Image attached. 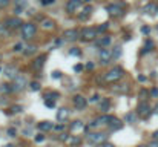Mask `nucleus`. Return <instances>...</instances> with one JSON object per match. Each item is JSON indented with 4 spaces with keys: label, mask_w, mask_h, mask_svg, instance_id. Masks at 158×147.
Segmentation results:
<instances>
[{
    "label": "nucleus",
    "mask_w": 158,
    "mask_h": 147,
    "mask_svg": "<svg viewBox=\"0 0 158 147\" xmlns=\"http://www.w3.org/2000/svg\"><path fill=\"white\" fill-rule=\"evenodd\" d=\"M106 140H107V133H103V132H94L88 135V141L95 146H101L103 142H106Z\"/></svg>",
    "instance_id": "1"
},
{
    "label": "nucleus",
    "mask_w": 158,
    "mask_h": 147,
    "mask_svg": "<svg viewBox=\"0 0 158 147\" xmlns=\"http://www.w3.org/2000/svg\"><path fill=\"white\" fill-rule=\"evenodd\" d=\"M123 75H124V70L121 68H114L105 75V80L109 83H114V81H118L120 78H123Z\"/></svg>",
    "instance_id": "2"
},
{
    "label": "nucleus",
    "mask_w": 158,
    "mask_h": 147,
    "mask_svg": "<svg viewBox=\"0 0 158 147\" xmlns=\"http://www.w3.org/2000/svg\"><path fill=\"white\" fill-rule=\"evenodd\" d=\"M20 29H22V37H23L25 40L32 38L35 35V32H37V28H35L34 23H23Z\"/></svg>",
    "instance_id": "3"
},
{
    "label": "nucleus",
    "mask_w": 158,
    "mask_h": 147,
    "mask_svg": "<svg viewBox=\"0 0 158 147\" xmlns=\"http://www.w3.org/2000/svg\"><path fill=\"white\" fill-rule=\"evenodd\" d=\"M26 86H28L26 77H25V75H22V74H19L14 78V83H12V92H22Z\"/></svg>",
    "instance_id": "4"
},
{
    "label": "nucleus",
    "mask_w": 158,
    "mask_h": 147,
    "mask_svg": "<svg viewBox=\"0 0 158 147\" xmlns=\"http://www.w3.org/2000/svg\"><path fill=\"white\" fill-rule=\"evenodd\" d=\"M137 113H138V117H141V118H149L152 113V109L146 101H141L137 107Z\"/></svg>",
    "instance_id": "5"
},
{
    "label": "nucleus",
    "mask_w": 158,
    "mask_h": 147,
    "mask_svg": "<svg viewBox=\"0 0 158 147\" xmlns=\"http://www.w3.org/2000/svg\"><path fill=\"white\" fill-rule=\"evenodd\" d=\"M106 11L109 12L111 15H115V17H121L123 15V6L120 3H112V5H107L106 6Z\"/></svg>",
    "instance_id": "6"
},
{
    "label": "nucleus",
    "mask_w": 158,
    "mask_h": 147,
    "mask_svg": "<svg viewBox=\"0 0 158 147\" xmlns=\"http://www.w3.org/2000/svg\"><path fill=\"white\" fill-rule=\"evenodd\" d=\"M80 35H82V32H78L77 29H68L63 32V40H65V42H74Z\"/></svg>",
    "instance_id": "7"
},
{
    "label": "nucleus",
    "mask_w": 158,
    "mask_h": 147,
    "mask_svg": "<svg viewBox=\"0 0 158 147\" xmlns=\"http://www.w3.org/2000/svg\"><path fill=\"white\" fill-rule=\"evenodd\" d=\"M82 3H83V0H69V2L66 3V11L69 12V14H74V12H77V9L82 6Z\"/></svg>",
    "instance_id": "8"
},
{
    "label": "nucleus",
    "mask_w": 158,
    "mask_h": 147,
    "mask_svg": "<svg viewBox=\"0 0 158 147\" xmlns=\"http://www.w3.org/2000/svg\"><path fill=\"white\" fill-rule=\"evenodd\" d=\"M98 58H100V61H101L103 64L111 63V60H112V51H109V49H101L100 54H98Z\"/></svg>",
    "instance_id": "9"
},
{
    "label": "nucleus",
    "mask_w": 158,
    "mask_h": 147,
    "mask_svg": "<svg viewBox=\"0 0 158 147\" xmlns=\"http://www.w3.org/2000/svg\"><path fill=\"white\" fill-rule=\"evenodd\" d=\"M3 74H5V77L6 78H9V80H14L17 75V68L16 66H12V64H9V66H5V68H3Z\"/></svg>",
    "instance_id": "10"
},
{
    "label": "nucleus",
    "mask_w": 158,
    "mask_h": 147,
    "mask_svg": "<svg viewBox=\"0 0 158 147\" xmlns=\"http://www.w3.org/2000/svg\"><path fill=\"white\" fill-rule=\"evenodd\" d=\"M72 103H74V106L77 109H84L86 104H88V101L83 95H75L74 98H72Z\"/></svg>",
    "instance_id": "11"
},
{
    "label": "nucleus",
    "mask_w": 158,
    "mask_h": 147,
    "mask_svg": "<svg viewBox=\"0 0 158 147\" xmlns=\"http://www.w3.org/2000/svg\"><path fill=\"white\" fill-rule=\"evenodd\" d=\"M97 37V29L94 28H84L82 31V38L83 40H94Z\"/></svg>",
    "instance_id": "12"
},
{
    "label": "nucleus",
    "mask_w": 158,
    "mask_h": 147,
    "mask_svg": "<svg viewBox=\"0 0 158 147\" xmlns=\"http://www.w3.org/2000/svg\"><path fill=\"white\" fill-rule=\"evenodd\" d=\"M5 23L9 26V29H17V28H22V20L19 19V17H9V19H8Z\"/></svg>",
    "instance_id": "13"
},
{
    "label": "nucleus",
    "mask_w": 158,
    "mask_h": 147,
    "mask_svg": "<svg viewBox=\"0 0 158 147\" xmlns=\"http://www.w3.org/2000/svg\"><path fill=\"white\" fill-rule=\"evenodd\" d=\"M45 61H46V55H40V57H37L34 61H32V68L35 69V70H40L45 66Z\"/></svg>",
    "instance_id": "14"
},
{
    "label": "nucleus",
    "mask_w": 158,
    "mask_h": 147,
    "mask_svg": "<svg viewBox=\"0 0 158 147\" xmlns=\"http://www.w3.org/2000/svg\"><path fill=\"white\" fill-rule=\"evenodd\" d=\"M121 127H123V123H121L118 118H114V117H112L111 121H109V129H111V130L115 132V130H120Z\"/></svg>",
    "instance_id": "15"
},
{
    "label": "nucleus",
    "mask_w": 158,
    "mask_h": 147,
    "mask_svg": "<svg viewBox=\"0 0 158 147\" xmlns=\"http://www.w3.org/2000/svg\"><path fill=\"white\" fill-rule=\"evenodd\" d=\"M146 14L149 15H153V14H158V5H155V3H149V5L144 6V9H143Z\"/></svg>",
    "instance_id": "16"
},
{
    "label": "nucleus",
    "mask_w": 158,
    "mask_h": 147,
    "mask_svg": "<svg viewBox=\"0 0 158 147\" xmlns=\"http://www.w3.org/2000/svg\"><path fill=\"white\" fill-rule=\"evenodd\" d=\"M112 91L115 93H126L129 91V86L128 84H114V86H112Z\"/></svg>",
    "instance_id": "17"
},
{
    "label": "nucleus",
    "mask_w": 158,
    "mask_h": 147,
    "mask_svg": "<svg viewBox=\"0 0 158 147\" xmlns=\"http://www.w3.org/2000/svg\"><path fill=\"white\" fill-rule=\"evenodd\" d=\"M37 127H38V130L46 132V130H51V129H54V124H52L51 121H42V123L37 124Z\"/></svg>",
    "instance_id": "18"
},
{
    "label": "nucleus",
    "mask_w": 158,
    "mask_h": 147,
    "mask_svg": "<svg viewBox=\"0 0 158 147\" xmlns=\"http://www.w3.org/2000/svg\"><path fill=\"white\" fill-rule=\"evenodd\" d=\"M68 115H69V110L66 107H61V109H58V112H57V119L58 121H65L68 118Z\"/></svg>",
    "instance_id": "19"
},
{
    "label": "nucleus",
    "mask_w": 158,
    "mask_h": 147,
    "mask_svg": "<svg viewBox=\"0 0 158 147\" xmlns=\"http://www.w3.org/2000/svg\"><path fill=\"white\" fill-rule=\"evenodd\" d=\"M11 29L6 23H0V37H9Z\"/></svg>",
    "instance_id": "20"
},
{
    "label": "nucleus",
    "mask_w": 158,
    "mask_h": 147,
    "mask_svg": "<svg viewBox=\"0 0 158 147\" xmlns=\"http://www.w3.org/2000/svg\"><path fill=\"white\" fill-rule=\"evenodd\" d=\"M137 118H138V113L137 112L126 113V123H129V124H135V123H137Z\"/></svg>",
    "instance_id": "21"
},
{
    "label": "nucleus",
    "mask_w": 158,
    "mask_h": 147,
    "mask_svg": "<svg viewBox=\"0 0 158 147\" xmlns=\"http://www.w3.org/2000/svg\"><path fill=\"white\" fill-rule=\"evenodd\" d=\"M111 107V101L107 100V98H103V100L100 101V110L101 112H107Z\"/></svg>",
    "instance_id": "22"
},
{
    "label": "nucleus",
    "mask_w": 158,
    "mask_h": 147,
    "mask_svg": "<svg viewBox=\"0 0 158 147\" xmlns=\"http://www.w3.org/2000/svg\"><path fill=\"white\" fill-rule=\"evenodd\" d=\"M11 92H12V84L8 83L0 84V93H11Z\"/></svg>",
    "instance_id": "23"
},
{
    "label": "nucleus",
    "mask_w": 158,
    "mask_h": 147,
    "mask_svg": "<svg viewBox=\"0 0 158 147\" xmlns=\"http://www.w3.org/2000/svg\"><path fill=\"white\" fill-rule=\"evenodd\" d=\"M111 118H112V117H109V115H101V117H98V118L95 119V121H97V124H109Z\"/></svg>",
    "instance_id": "24"
},
{
    "label": "nucleus",
    "mask_w": 158,
    "mask_h": 147,
    "mask_svg": "<svg viewBox=\"0 0 158 147\" xmlns=\"http://www.w3.org/2000/svg\"><path fill=\"white\" fill-rule=\"evenodd\" d=\"M37 52V46H34V44H29V46H26L25 48V51H23V54L25 55H32Z\"/></svg>",
    "instance_id": "25"
},
{
    "label": "nucleus",
    "mask_w": 158,
    "mask_h": 147,
    "mask_svg": "<svg viewBox=\"0 0 158 147\" xmlns=\"http://www.w3.org/2000/svg\"><path fill=\"white\" fill-rule=\"evenodd\" d=\"M42 28H43V29H46V31L52 29V28H54V21H52V20H49V19H45V20L42 21Z\"/></svg>",
    "instance_id": "26"
},
{
    "label": "nucleus",
    "mask_w": 158,
    "mask_h": 147,
    "mask_svg": "<svg viewBox=\"0 0 158 147\" xmlns=\"http://www.w3.org/2000/svg\"><path fill=\"white\" fill-rule=\"evenodd\" d=\"M91 12H92V6H86L83 9V14H80V20H86L91 15Z\"/></svg>",
    "instance_id": "27"
},
{
    "label": "nucleus",
    "mask_w": 158,
    "mask_h": 147,
    "mask_svg": "<svg viewBox=\"0 0 158 147\" xmlns=\"http://www.w3.org/2000/svg\"><path fill=\"white\" fill-rule=\"evenodd\" d=\"M120 55H121V48L120 46L114 48V51H112V58L117 60V58H120Z\"/></svg>",
    "instance_id": "28"
},
{
    "label": "nucleus",
    "mask_w": 158,
    "mask_h": 147,
    "mask_svg": "<svg viewBox=\"0 0 158 147\" xmlns=\"http://www.w3.org/2000/svg\"><path fill=\"white\" fill-rule=\"evenodd\" d=\"M97 43H98V46H107V44L111 43V38L109 37H103V38L98 40Z\"/></svg>",
    "instance_id": "29"
},
{
    "label": "nucleus",
    "mask_w": 158,
    "mask_h": 147,
    "mask_svg": "<svg viewBox=\"0 0 158 147\" xmlns=\"http://www.w3.org/2000/svg\"><path fill=\"white\" fill-rule=\"evenodd\" d=\"M71 129L72 130H80V129H83V123L82 121H74L71 124Z\"/></svg>",
    "instance_id": "30"
},
{
    "label": "nucleus",
    "mask_w": 158,
    "mask_h": 147,
    "mask_svg": "<svg viewBox=\"0 0 158 147\" xmlns=\"http://www.w3.org/2000/svg\"><path fill=\"white\" fill-rule=\"evenodd\" d=\"M69 54H71L72 57H80V55H82V51H80L78 48H71Z\"/></svg>",
    "instance_id": "31"
},
{
    "label": "nucleus",
    "mask_w": 158,
    "mask_h": 147,
    "mask_svg": "<svg viewBox=\"0 0 158 147\" xmlns=\"http://www.w3.org/2000/svg\"><path fill=\"white\" fill-rule=\"evenodd\" d=\"M29 87H31V91L37 92V91H40V87H42V86H40V83H38V81H32V83L29 84Z\"/></svg>",
    "instance_id": "32"
},
{
    "label": "nucleus",
    "mask_w": 158,
    "mask_h": 147,
    "mask_svg": "<svg viewBox=\"0 0 158 147\" xmlns=\"http://www.w3.org/2000/svg\"><path fill=\"white\" fill-rule=\"evenodd\" d=\"M6 133H8V136L14 138V136L17 135V129H16V127H9V129L6 130Z\"/></svg>",
    "instance_id": "33"
},
{
    "label": "nucleus",
    "mask_w": 158,
    "mask_h": 147,
    "mask_svg": "<svg viewBox=\"0 0 158 147\" xmlns=\"http://www.w3.org/2000/svg\"><path fill=\"white\" fill-rule=\"evenodd\" d=\"M45 104H46V107H49V109H54V107H55V101L51 100V98H49V100H45Z\"/></svg>",
    "instance_id": "34"
},
{
    "label": "nucleus",
    "mask_w": 158,
    "mask_h": 147,
    "mask_svg": "<svg viewBox=\"0 0 158 147\" xmlns=\"http://www.w3.org/2000/svg\"><path fill=\"white\" fill-rule=\"evenodd\" d=\"M69 144H72V146H78L80 144V138L78 136H72V138H69Z\"/></svg>",
    "instance_id": "35"
},
{
    "label": "nucleus",
    "mask_w": 158,
    "mask_h": 147,
    "mask_svg": "<svg viewBox=\"0 0 158 147\" xmlns=\"http://www.w3.org/2000/svg\"><path fill=\"white\" fill-rule=\"evenodd\" d=\"M107 28H109V23H103V25H100V26L97 28V32H105Z\"/></svg>",
    "instance_id": "36"
},
{
    "label": "nucleus",
    "mask_w": 158,
    "mask_h": 147,
    "mask_svg": "<svg viewBox=\"0 0 158 147\" xmlns=\"http://www.w3.org/2000/svg\"><path fill=\"white\" fill-rule=\"evenodd\" d=\"M26 5H28V0H16V6L26 8Z\"/></svg>",
    "instance_id": "37"
},
{
    "label": "nucleus",
    "mask_w": 158,
    "mask_h": 147,
    "mask_svg": "<svg viewBox=\"0 0 158 147\" xmlns=\"http://www.w3.org/2000/svg\"><path fill=\"white\" fill-rule=\"evenodd\" d=\"M11 110H12V113H20V112H23V107L22 106H12Z\"/></svg>",
    "instance_id": "38"
},
{
    "label": "nucleus",
    "mask_w": 158,
    "mask_h": 147,
    "mask_svg": "<svg viewBox=\"0 0 158 147\" xmlns=\"http://www.w3.org/2000/svg\"><path fill=\"white\" fill-rule=\"evenodd\" d=\"M152 48H153V42H152V40H146V46H144V49H147V51H151Z\"/></svg>",
    "instance_id": "39"
},
{
    "label": "nucleus",
    "mask_w": 158,
    "mask_h": 147,
    "mask_svg": "<svg viewBox=\"0 0 158 147\" xmlns=\"http://www.w3.org/2000/svg\"><path fill=\"white\" fill-rule=\"evenodd\" d=\"M11 0H0V9H3V8H6L8 5H9Z\"/></svg>",
    "instance_id": "40"
},
{
    "label": "nucleus",
    "mask_w": 158,
    "mask_h": 147,
    "mask_svg": "<svg viewBox=\"0 0 158 147\" xmlns=\"http://www.w3.org/2000/svg\"><path fill=\"white\" fill-rule=\"evenodd\" d=\"M35 142H42V141H45V135H42V133H38V135H35Z\"/></svg>",
    "instance_id": "41"
},
{
    "label": "nucleus",
    "mask_w": 158,
    "mask_h": 147,
    "mask_svg": "<svg viewBox=\"0 0 158 147\" xmlns=\"http://www.w3.org/2000/svg\"><path fill=\"white\" fill-rule=\"evenodd\" d=\"M22 51H23V46H22L20 43H17L14 46V52H22Z\"/></svg>",
    "instance_id": "42"
},
{
    "label": "nucleus",
    "mask_w": 158,
    "mask_h": 147,
    "mask_svg": "<svg viewBox=\"0 0 158 147\" xmlns=\"http://www.w3.org/2000/svg\"><path fill=\"white\" fill-rule=\"evenodd\" d=\"M52 78H54V80H58V78H61V74L58 72V70H54V72H52Z\"/></svg>",
    "instance_id": "43"
},
{
    "label": "nucleus",
    "mask_w": 158,
    "mask_h": 147,
    "mask_svg": "<svg viewBox=\"0 0 158 147\" xmlns=\"http://www.w3.org/2000/svg\"><path fill=\"white\" fill-rule=\"evenodd\" d=\"M23 9H25V8H22V6H16V8H14V12H16V14H22V12H23Z\"/></svg>",
    "instance_id": "44"
},
{
    "label": "nucleus",
    "mask_w": 158,
    "mask_h": 147,
    "mask_svg": "<svg viewBox=\"0 0 158 147\" xmlns=\"http://www.w3.org/2000/svg\"><path fill=\"white\" fill-rule=\"evenodd\" d=\"M58 138H60V141H66V140H69V135H68V133H61Z\"/></svg>",
    "instance_id": "45"
},
{
    "label": "nucleus",
    "mask_w": 158,
    "mask_h": 147,
    "mask_svg": "<svg viewBox=\"0 0 158 147\" xmlns=\"http://www.w3.org/2000/svg\"><path fill=\"white\" fill-rule=\"evenodd\" d=\"M98 100H100V95H94L91 100H89V103H97Z\"/></svg>",
    "instance_id": "46"
},
{
    "label": "nucleus",
    "mask_w": 158,
    "mask_h": 147,
    "mask_svg": "<svg viewBox=\"0 0 158 147\" xmlns=\"http://www.w3.org/2000/svg\"><path fill=\"white\" fill-rule=\"evenodd\" d=\"M74 70H75V72H82V70H83V66H82V64H75V66H74Z\"/></svg>",
    "instance_id": "47"
},
{
    "label": "nucleus",
    "mask_w": 158,
    "mask_h": 147,
    "mask_svg": "<svg viewBox=\"0 0 158 147\" xmlns=\"http://www.w3.org/2000/svg\"><path fill=\"white\" fill-rule=\"evenodd\" d=\"M141 32H143V34H149V32H151V28H149V26H143V28H141Z\"/></svg>",
    "instance_id": "48"
},
{
    "label": "nucleus",
    "mask_w": 158,
    "mask_h": 147,
    "mask_svg": "<svg viewBox=\"0 0 158 147\" xmlns=\"http://www.w3.org/2000/svg\"><path fill=\"white\" fill-rule=\"evenodd\" d=\"M151 95H152V97H158V89H157V87H153L152 91H151Z\"/></svg>",
    "instance_id": "49"
},
{
    "label": "nucleus",
    "mask_w": 158,
    "mask_h": 147,
    "mask_svg": "<svg viewBox=\"0 0 158 147\" xmlns=\"http://www.w3.org/2000/svg\"><path fill=\"white\" fill-rule=\"evenodd\" d=\"M149 147H158V140H153L151 144H149Z\"/></svg>",
    "instance_id": "50"
},
{
    "label": "nucleus",
    "mask_w": 158,
    "mask_h": 147,
    "mask_svg": "<svg viewBox=\"0 0 158 147\" xmlns=\"http://www.w3.org/2000/svg\"><path fill=\"white\" fill-rule=\"evenodd\" d=\"M138 81L140 83H144V81H146V77H144V75H138Z\"/></svg>",
    "instance_id": "51"
},
{
    "label": "nucleus",
    "mask_w": 158,
    "mask_h": 147,
    "mask_svg": "<svg viewBox=\"0 0 158 147\" xmlns=\"http://www.w3.org/2000/svg\"><path fill=\"white\" fill-rule=\"evenodd\" d=\"M101 147H114V146H112V144H109V142H103V144H101Z\"/></svg>",
    "instance_id": "52"
},
{
    "label": "nucleus",
    "mask_w": 158,
    "mask_h": 147,
    "mask_svg": "<svg viewBox=\"0 0 158 147\" xmlns=\"http://www.w3.org/2000/svg\"><path fill=\"white\" fill-rule=\"evenodd\" d=\"M86 69H94V63H88L86 64Z\"/></svg>",
    "instance_id": "53"
},
{
    "label": "nucleus",
    "mask_w": 158,
    "mask_h": 147,
    "mask_svg": "<svg viewBox=\"0 0 158 147\" xmlns=\"http://www.w3.org/2000/svg\"><path fill=\"white\" fill-rule=\"evenodd\" d=\"M153 140H158V130H155V132H153Z\"/></svg>",
    "instance_id": "54"
},
{
    "label": "nucleus",
    "mask_w": 158,
    "mask_h": 147,
    "mask_svg": "<svg viewBox=\"0 0 158 147\" xmlns=\"http://www.w3.org/2000/svg\"><path fill=\"white\" fill-rule=\"evenodd\" d=\"M54 129H57V130H61V129H63V126H61V124H60V126H55V127H54Z\"/></svg>",
    "instance_id": "55"
},
{
    "label": "nucleus",
    "mask_w": 158,
    "mask_h": 147,
    "mask_svg": "<svg viewBox=\"0 0 158 147\" xmlns=\"http://www.w3.org/2000/svg\"><path fill=\"white\" fill-rule=\"evenodd\" d=\"M46 2H48V5H51V3H54L55 0H46Z\"/></svg>",
    "instance_id": "56"
},
{
    "label": "nucleus",
    "mask_w": 158,
    "mask_h": 147,
    "mask_svg": "<svg viewBox=\"0 0 158 147\" xmlns=\"http://www.w3.org/2000/svg\"><path fill=\"white\" fill-rule=\"evenodd\" d=\"M155 112H158V104L155 106Z\"/></svg>",
    "instance_id": "57"
},
{
    "label": "nucleus",
    "mask_w": 158,
    "mask_h": 147,
    "mask_svg": "<svg viewBox=\"0 0 158 147\" xmlns=\"http://www.w3.org/2000/svg\"><path fill=\"white\" fill-rule=\"evenodd\" d=\"M5 147H14V146H12V144H8V146H5Z\"/></svg>",
    "instance_id": "58"
},
{
    "label": "nucleus",
    "mask_w": 158,
    "mask_h": 147,
    "mask_svg": "<svg viewBox=\"0 0 158 147\" xmlns=\"http://www.w3.org/2000/svg\"><path fill=\"white\" fill-rule=\"evenodd\" d=\"M138 147H149V146H143V144H141V146H138Z\"/></svg>",
    "instance_id": "59"
},
{
    "label": "nucleus",
    "mask_w": 158,
    "mask_h": 147,
    "mask_svg": "<svg viewBox=\"0 0 158 147\" xmlns=\"http://www.w3.org/2000/svg\"><path fill=\"white\" fill-rule=\"evenodd\" d=\"M83 2H84V3H88V2H89V0H83Z\"/></svg>",
    "instance_id": "60"
},
{
    "label": "nucleus",
    "mask_w": 158,
    "mask_h": 147,
    "mask_svg": "<svg viewBox=\"0 0 158 147\" xmlns=\"http://www.w3.org/2000/svg\"><path fill=\"white\" fill-rule=\"evenodd\" d=\"M2 70H3V69H2V68H0V72H2Z\"/></svg>",
    "instance_id": "61"
},
{
    "label": "nucleus",
    "mask_w": 158,
    "mask_h": 147,
    "mask_svg": "<svg viewBox=\"0 0 158 147\" xmlns=\"http://www.w3.org/2000/svg\"><path fill=\"white\" fill-rule=\"evenodd\" d=\"M157 31H158V25H157Z\"/></svg>",
    "instance_id": "62"
},
{
    "label": "nucleus",
    "mask_w": 158,
    "mask_h": 147,
    "mask_svg": "<svg viewBox=\"0 0 158 147\" xmlns=\"http://www.w3.org/2000/svg\"><path fill=\"white\" fill-rule=\"evenodd\" d=\"M0 60H2V55H0Z\"/></svg>",
    "instance_id": "63"
},
{
    "label": "nucleus",
    "mask_w": 158,
    "mask_h": 147,
    "mask_svg": "<svg viewBox=\"0 0 158 147\" xmlns=\"http://www.w3.org/2000/svg\"><path fill=\"white\" fill-rule=\"evenodd\" d=\"M46 147H49V146H46Z\"/></svg>",
    "instance_id": "64"
}]
</instances>
